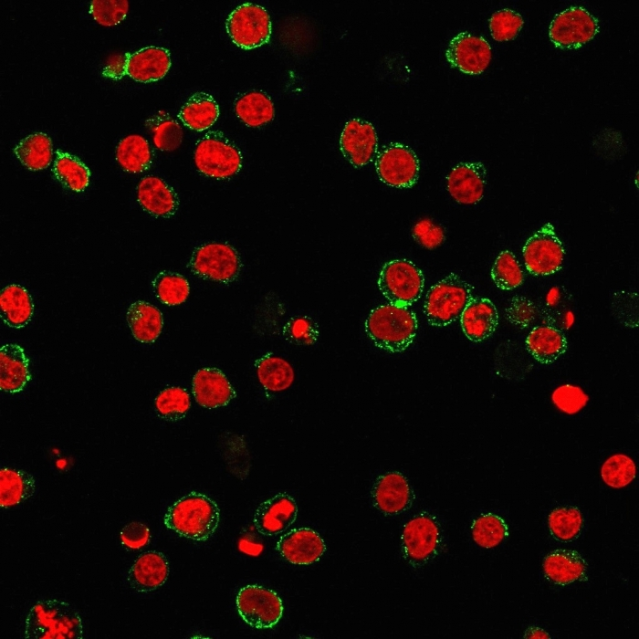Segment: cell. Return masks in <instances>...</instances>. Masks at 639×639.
Returning a JSON list of instances; mask_svg holds the SVG:
<instances>
[{
	"mask_svg": "<svg viewBox=\"0 0 639 639\" xmlns=\"http://www.w3.org/2000/svg\"><path fill=\"white\" fill-rule=\"evenodd\" d=\"M220 521L217 504L207 496L195 491L182 497L168 508L163 522L166 528L195 541L208 539Z\"/></svg>",
	"mask_w": 639,
	"mask_h": 639,
	"instance_id": "6da1fadb",
	"label": "cell"
},
{
	"mask_svg": "<svg viewBox=\"0 0 639 639\" xmlns=\"http://www.w3.org/2000/svg\"><path fill=\"white\" fill-rule=\"evenodd\" d=\"M417 328V319L412 309L391 303L373 309L365 321L366 333L373 343L392 352L407 349Z\"/></svg>",
	"mask_w": 639,
	"mask_h": 639,
	"instance_id": "7a4b0ae2",
	"label": "cell"
},
{
	"mask_svg": "<svg viewBox=\"0 0 639 639\" xmlns=\"http://www.w3.org/2000/svg\"><path fill=\"white\" fill-rule=\"evenodd\" d=\"M79 613L58 600L37 602L25 623L26 639H82L83 627Z\"/></svg>",
	"mask_w": 639,
	"mask_h": 639,
	"instance_id": "3957f363",
	"label": "cell"
},
{
	"mask_svg": "<svg viewBox=\"0 0 639 639\" xmlns=\"http://www.w3.org/2000/svg\"><path fill=\"white\" fill-rule=\"evenodd\" d=\"M473 287L451 273L428 290L424 312L432 326L444 327L458 319L472 299Z\"/></svg>",
	"mask_w": 639,
	"mask_h": 639,
	"instance_id": "277c9868",
	"label": "cell"
},
{
	"mask_svg": "<svg viewBox=\"0 0 639 639\" xmlns=\"http://www.w3.org/2000/svg\"><path fill=\"white\" fill-rule=\"evenodd\" d=\"M194 160L197 170L215 179L236 175L242 168L240 150L221 131H208L195 145Z\"/></svg>",
	"mask_w": 639,
	"mask_h": 639,
	"instance_id": "5b68a950",
	"label": "cell"
},
{
	"mask_svg": "<svg viewBox=\"0 0 639 639\" xmlns=\"http://www.w3.org/2000/svg\"><path fill=\"white\" fill-rule=\"evenodd\" d=\"M171 64V54L167 48L150 46L111 59L103 74L112 79L127 75L136 81L149 83L162 79Z\"/></svg>",
	"mask_w": 639,
	"mask_h": 639,
	"instance_id": "8992f818",
	"label": "cell"
},
{
	"mask_svg": "<svg viewBox=\"0 0 639 639\" xmlns=\"http://www.w3.org/2000/svg\"><path fill=\"white\" fill-rule=\"evenodd\" d=\"M187 267L206 280L228 284L235 281L242 269L237 250L226 243H207L195 247Z\"/></svg>",
	"mask_w": 639,
	"mask_h": 639,
	"instance_id": "52a82bcc",
	"label": "cell"
},
{
	"mask_svg": "<svg viewBox=\"0 0 639 639\" xmlns=\"http://www.w3.org/2000/svg\"><path fill=\"white\" fill-rule=\"evenodd\" d=\"M424 277L422 270L407 259L386 262L381 269L378 286L391 304L410 306L422 295Z\"/></svg>",
	"mask_w": 639,
	"mask_h": 639,
	"instance_id": "ba28073f",
	"label": "cell"
},
{
	"mask_svg": "<svg viewBox=\"0 0 639 639\" xmlns=\"http://www.w3.org/2000/svg\"><path fill=\"white\" fill-rule=\"evenodd\" d=\"M232 41L242 49H254L267 44L271 36V20L261 5L245 3L234 9L225 20Z\"/></svg>",
	"mask_w": 639,
	"mask_h": 639,
	"instance_id": "9c48e42d",
	"label": "cell"
},
{
	"mask_svg": "<svg viewBox=\"0 0 639 639\" xmlns=\"http://www.w3.org/2000/svg\"><path fill=\"white\" fill-rule=\"evenodd\" d=\"M599 31V21L593 15L582 6H571L554 16L549 37L556 47L572 50L590 42Z\"/></svg>",
	"mask_w": 639,
	"mask_h": 639,
	"instance_id": "30bf717a",
	"label": "cell"
},
{
	"mask_svg": "<svg viewBox=\"0 0 639 639\" xmlns=\"http://www.w3.org/2000/svg\"><path fill=\"white\" fill-rule=\"evenodd\" d=\"M241 618L257 629L274 627L283 614V603L276 592L264 586L250 584L242 587L236 599Z\"/></svg>",
	"mask_w": 639,
	"mask_h": 639,
	"instance_id": "8fae6325",
	"label": "cell"
},
{
	"mask_svg": "<svg viewBox=\"0 0 639 639\" xmlns=\"http://www.w3.org/2000/svg\"><path fill=\"white\" fill-rule=\"evenodd\" d=\"M375 169L385 184L394 188H411L418 180L420 162L409 146L391 142L378 152Z\"/></svg>",
	"mask_w": 639,
	"mask_h": 639,
	"instance_id": "7c38bea8",
	"label": "cell"
},
{
	"mask_svg": "<svg viewBox=\"0 0 639 639\" xmlns=\"http://www.w3.org/2000/svg\"><path fill=\"white\" fill-rule=\"evenodd\" d=\"M522 253L528 271L535 276H548L560 270L565 256L562 243L550 223L526 241Z\"/></svg>",
	"mask_w": 639,
	"mask_h": 639,
	"instance_id": "4fadbf2b",
	"label": "cell"
},
{
	"mask_svg": "<svg viewBox=\"0 0 639 639\" xmlns=\"http://www.w3.org/2000/svg\"><path fill=\"white\" fill-rule=\"evenodd\" d=\"M439 543V527L427 514L414 517L403 527L402 552L404 559L414 567L426 563L436 552Z\"/></svg>",
	"mask_w": 639,
	"mask_h": 639,
	"instance_id": "5bb4252c",
	"label": "cell"
},
{
	"mask_svg": "<svg viewBox=\"0 0 639 639\" xmlns=\"http://www.w3.org/2000/svg\"><path fill=\"white\" fill-rule=\"evenodd\" d=\"M491 47L482 37L460 32L449 42L445 51L448 63L468 75H478L486 70L491 60Z\"/></svg>",
	"mask_w": 639,
	"mask_h": 639,
	"instance_id": "9a60e30c",
	"label": "cell"
},
{
	"mask_svg": "<svg viewBox=\"0 0 639 639\" xmlns=\"http://www.w3.org/2000/svg\"><path fill=\"white\" fill-rule=\"evenodd\" d=\"M378 137L373 125L361 119L346 122L340 138V148L344 158L355 168L371 162L377 152Z\"/></svg>",
	"mask_w": 639,
	"mask_h": 639,
	"instance_id": "2e32d148",
	"label": "cell"
},
{
	"mask_svg": "<svg viewBox=\"0 0 639 639\" xmlns=\"http://www.w3.org/2000/svg\"><path fill=\"white\" fill-rule=\"evenodd\" d=\"M374 507L387 516L398 515L413 504L414 493L406 477L393 471L377 477L372 488Z\"/></svg>",
	"mask_w": 639,
	"mask_h": 639,
	"instance_id": "e0dca14e",
	"label": "cell"
},
{
	"mask_svg": "<svg viewBox=\"0 0 639 639\" xmlns=\"http://www.w3.org/2000/svg\"><path fill=\"white\" fill-rule=\"evenodd\" d=\"M276 550L290 563L309 565L321 558L326 545L315 530L299 528L283 534L276 543Z\"/></svg>",
	"mask_w": 639,
	"mask_h": 639,
	"instance_id": "ac0fdd59",
	"label": "cell"
},
{
	"mask_svg": "<svg viewBox=\"0 0 639 639\" xmlns=\"http://www.w3.org/2000/svg\"><path fill=\"white\" fill-rule=\"evenodd\" d=\"M487 170L480 162H459L446 177L450 195L459 204H475L484 194Z\"/></svg>",
	"mask_w": 639,
	"mask_h": 639,
	"instance_id": "d6986e66",
	"label": "cell"
},
{
	"mask_svg": "<svg viewBox=\"0 0 639 639\" xmlns=\"http://www.w3.org/2000/svg\"><path fill=\"white\" fill-rule=\"evenodd\" d=\"M297 515L295 499L287 493H278L257 507L253 523L260 534L275 536L291 526Z\"/></svg>",
	"mask_w": 639,
	"mask_h": 639,
	"instance_id": "ffe728a7",
	"label": "cell"
},
{
	"mask_svg": "<svg viewBox=\"0 0 639 639\" xmlns=\"http://www.w3.org/2000/svg\"><path fill=\"white\" fill-rule=\"evenodd\" d=\"M192 392L197 403L208 409L225 406L236 396L225 374L215 367H204L194 373Z\"/></svg>",
	"mask_w": 639,
	"mask_h": 639,
	"instance_id": "44dd1931",
	"label": "cell"
},
{
	"mask_svg": "<svg viewBox=\"0 0 639 639\" xmlns=\"http://www.w3.org/2000/svg\"><path fill=\"white\" fill-rule=\"evenodd\" d=\"M169 571L165 555L160 551L149 550L136 559L128 572L127 581L134 591L148 592L163 585Z\"/></svg>",
	"mask_w": 639,
	"mask_h": 639,
	"instance_id": "7402d4cb",
	"label": "cell"
},
{
	"mask_svg": "<svg viewBox=\"0 0 639 639\" xmlns=\"http://www.w3.org/2000/svg\"><path fill=\"white\" fill-rule=\"evenodd\" d=\"M137 200L143 210L155 217L169 218L179 206L173 188L156 176H146L140 181Z\"/></svg>",
	"mask_w": 639,
	"mask_h": 639,
	"instance_id": "603a6c76",
	"label": "cell"
},
{
	"mask_svg": "<svg viewBox=\"0 0 639 639\" xmlns=\"http://www.w3.org/2000/svg\"><path fill=\"white\" fill-rule=\"evenodd\" d=\"M463 332L472 341L490 337L498 324V314L493 302L486 298H472L460 316Z\"/></svg>",
	"mask_w": 639,
	"mask_h": 639,
	"instance_id": "cb8c5ba5",
	"label": "cell"
},
{
	"mask_svg": "<svg viewBox=\"0 0 639 639\" xmlns=\"http://www.w3.org/2000/svg\"><path fill=\"white\" fill-rule=\"evenodd\" d=\"M31 379L29 361L23 348L7 343L0 349V389L14 393L21 392Z\"/></svg>",
	"mask_w": 639,
	"mask_h": 639,
	"instance_id": "d4e9b609",
	"label": "cell"
},
{
	"mask_svg": "<svg viewBox=\"0 0 639 639\" xmlns=\"http://www.w3.org/2000/svg\"><path fill=\"white\" fill-rule=\"evenodd\" d=\"M34 303L29 292L18 284L5 287L0 294V316L10 328L21 329L31 320Z\"/></svg>",
	"mask_w": 639,
	"mask_h": 639,
	"instance_id": "484cf974",
	"label": "cell"
},
{
	"mask_svg": "<svg viewBox=\"0 0 639 639\" xmlns=\"http://www.w3.org/2000/svg\"><path fill=\"white\" fill-rule=\"evenodd\" d=\"M128 326L135 340L153 343L163 327V317L159 309L144 300H137L127 309Z\"/></svg>",
	"mask_w": 639,
	"mask_h": 639,
	"instance_id": "4316f807",
	"label": "cell"
},
{
	"mask_svg": "<svg viewBox=\"0 0 639 639\" xmlns=\"http://www.w3.org/2000/svg\"><path fill=\"white\" fill-rule=\"evenodd\" d=\"M568 347L564 333L550 325L537 326L526 339V348L533 358L542 364L555 361Z\"/></svg>",
	"mask_w": 639,
	"mask_h": 639,
	"instance_id": "83f0119b",
	"label": "cell"
},
{
	"mask_svg": "<svg viewBox=\"0 0 639 639\" xmlns=\"http://www.w3.org/2000/svg\"><path fill=\"white\" fill-rule=\"evenodd\" d=\"M545 575L559 584H568L581 579L586 571V562L572 550H555L543 560Z\"/></svg>",
	"mask_w": 639,
	"mask_h": 639,
	"instance_id": "f1b7e54d",
	"label": "cell"
},
{
	"mask_svg": "<svg viewBox=\"0 0 639 639\" xmlns=\"http://www.w3.org/2000/svg\"><path fill=\"white\" fill-rule=\"evenodd\" d=\"M219 113V106L212 95L196 92L182 106L178 118L191 130L203 131L214 125Z\"/></svg>",
	"mask_w": 639,
	"mask_h": 639,
	"instance_id": "f546056e",
	"label": "cell"
},
{
	"mask_svg": "<svg viewBox=\"0 0 639 639\" xmlns=\"http://www.w3.org/2000/svg\"><path fill=\"white\" fill-rule=\"evenodd\" d=\"M14 153L28 170H44L50 165L53 159L52 140L44 132L29 134L16 145Z\"/></svg>",
	"mask_w": 639,
	"mask_h": 639,
	"instance_id": "4dcf8cb0",
	"label": "cell"
},
{
	"mask_svg": "<svg viewBox=\"0 0 639 639\" xmlns=\"http://www.w3.org/2000/svg\"><path fill=\"white\" fill-rule=\"evenodd\" d=\"M36 481L29 473L14 468L0 470V506L10 508L33 496Z\"/></svg>",
	"mask_w": 639,
	"mask_h": 639,
	"instance_id": "1f68e13d",
	"label": "cell"
},
{
	"mask_svg": "<svg viewBox=\"0 0 639 639\" xmlns=\"http://www.w3.org/2000/svg\"><path fill=\"white\" fill-rule=\"evenodd\" d=\"M116 160L128 173H138L148 170L152 162L148 141L138 134L124 137L117 145Z\"/></svg>",
	"mask_w": 639,
	"mask_h": 639,
	"instance_id": "d6a6232c",
	"label": "cell"
},
{
	"mask_svg": "<svg viewBox=\"0 0 639 639\" xmlns=\"http://www.w3.org/2000/svg\"><path fill=\"white\" fill-rule=\"evenodd\" d=\"M235 109L236 116L250 127L267 124L273 120L275 114L270 97L257 90L240 95L236 100Z\"/></svg>",
	"mask_w": 639,
	"mask_h": 639,
	"instance_id": "836d02e7",
	"label": "cell"
},
{
	"mask_svg": "<svg viewBox=\"0 0 639 639\" xmlns=\"http://www.w3.org/2000/svg\"><path fill=\"white\" fill-rule=\"evenodd\" d=\"M52 172L61 184L74 192L84 191L89 183L88 166L77 156L60 149L55 152Z\"/></svg>",
	"mask_w": 639,
	"mask_h": 639,
	"instance_id": "e575fe53",
	"label": "cell"
},
{
	"mask_svg": "<svg viewBox=\"0 0 639 639\" xmlns=\"http://www.w3.org/2000/svg\"><path fill=\"white\" fill-rule=\"evenodd\" d=\"M257 377L266 390L281 392L288 389L294 381L291 365L282 358L266 353L255 361Z\"/></svg>",
	"mask_w": 639,
	"mask_h": 639,
	"instance_id": "d590c367",
	"label": "cell"
},
{
	"mask_svg": "<svg viewBox=\"0 0 639 639\" xmlns=\"http://www.w3.org/2000/svg\"><path fill=\"white\" fill-rule=\"evenodd\" d=\"M145 125L152 133L154 145L160 151L173 152L181 145L183 130L168 113H155L146 120Z\"/></svg>",
	"mask_w": 639,
	"mask_h": 639,
	"instance_id": "8d00e7d4",
	"label": "cell"
},
{
	"mask_svg": "<svg viewBox=\"0 0 639 639\" xmlns=\"http://www.w3.org/2000/svg\"><path fill=\"white\" fill-rule=\"evenodd\" d=\"M156 298L168 306L183 304L190 294L188 280L181 274L161 271L152 282Z\"/></svg>",
	"mask_w": 639,
	"mask_h": 639,
	"instance_id": "74e56055",
	"label": "cell"
},
{
	"mask_svg": "<svg viewBox=\"0 0 639 639\" xmlns=\"http://www.w3.org/2000/svg\"><path fill=\"white\" fill-rule=\"evenodd\" d=\"M157 414L166 421L183 419L191 406L190 396L185 389L172 386L163 389L155 398Z\"/></svg>",
	"mask_w": 639,
	"mask_h": 639,
	"instance_id": "f35d334b",
	"label": "cell"
},
{
	"mask_svg": "<svg viewBox=\"0 0 639 639\" xmlns=\"http://www.w3.org/2000/svg\"><path fill=\"white\" fill-rule=\"evenodd\" d=\"M549 529L551 535L560 541H571L581 532L583 519L574 507L558 508L549 515Z\"/></svg>",
	"mask_w": 639,
	"mask_h": 639,
	"instance_id": "ab89813d",
	"label": "cell"
},
{
	"mask_svg": "<svg viewBox=\"0 0 639 639\" xmlns=\"http://www.w3.org/2000/svg\"><path fill=\"white\" fill-rule=\"evenodd\" d=\"M491 278L498 288L511 290L523 283L524 273L514 254L505 250L496 258L491 269Z\"/></svg>",
	"mask_w": 639,
	"mask_h": 639,
	"instance_id": "60d3db41",
	"label": "cell"
},
{
	"mask_svg": "<svg viewBox=\"0 0 639 639\" xmlns=\"http://www.w3.org/2000/svg\"><path fill=\"white\" fill-rule=\"evenodd\" d=\"M508 526L498 515L488 513L477 519L472 525L473 539L483 548L498 546L507 536Z\"/></svg>",
	"mask_w": 639,
	"mask_h": 639,
	"instance_id": "b9f144b4",
	"label": "cell"
},
{
	"mask_svg": "<svg viewBox=\"0 0 639 639\" xmlns=\"http://www.w3.org/2000/svg\"><path fill=\"white\" fill-rule=\"evenodd\" d=\"M601 476L609 487L622 488L634 479L636 466L633 459L626 455L616 454L607 458L602 464Z\"/></svg>",
	"mask_w": 639,
	"mask_h": 639,
	"instance_id": "7bdbcfd3",
	"label": "cell"
},
{
	"mask_svg": "<svg viewBox=\"0 0 639 639\" xmlns=\"http://www.w3.org/2000/svg\"><path fill=\"white\" fill-rule=\"evenodd\" d=\"M493 39L498 42L513 40L521 30L524 20L515 10L505 8L496 11L488 20Z\"/></svg>",
	"mask_w": 639,
	"mask_h": 639,
	"instance_id": "ee69618b",
	"label": "cell"
},
{
	"mask_svg": "<svg viewBox=\"0 0 639 639\" xmlns=\"http://www.w3.org/2000/svg\"><path fill=\"white\" fill-rule=\"evenodd\" d=\"M282 334L292 344L313 345L319 338V325L309 316H294L283 326Z\"/></svg>",
	"mask_w": 639,
	"mask_h": 639,
	"instance_id": "f6af8a7d",
	"label": "cell"
},
{
	"mask_svg": "<svg viewBox=\"0 0 639 639\" xmlns=\"http://www.w3.org/2000/svg\"><path fill=\"white\" fill-rule=\"evenodd\" d=\"M129 2L127 0H92L90 13L94 19L104 26L120 24L127 16Z\"/></svg>",
	"mask_w": 639,
	"mask_h": 639,
	"instance_id": "bcb514c9",
	"label": "cell"
},
{
	"mask_svg": "<svg viewBox=\"0 0 639 639\" xmlns=\"http://www.w3.org/2000/svg\"><path fill=\"white\" fill-rule=\"evenodd\" d=\"M551 400L561 412L574 414L586 405L589 397L581 387L563 384L554 390Z\"/></svg>",
	"mask_w": 639,
	"mask_h": 639,
	"instance_id": "7dc6e473",
	"label": "cell"
},
{
	"mask_svg": "<svg viewBox=\"0 0 639 639\" xmlns=\"http://www.w3.org/2000/svg\"><path fill=\"white\" fill-rule=\"evenodd\" d=\"M537 315V308L533 301L523 296L511 299L505 310L506 319L514 326L524 329L531 324Z\"/></svg>",
	"mask_w": 639,
	"mask_h": 639,
	"instance_id": "c3c4849f",
	"label": "cell"
},
{
	"mask_svg": "<svg viewBox=\"0 0 639 639\" xmlns=\"http://www.w3.org/2000/svg\"><path fill=\"white\" fill-rule=\"evenodd\" d=\"M613 310L618 320L628 327L638 325L637 293L618 292L613 295Z\"/></svg>",
	"mask_w": 639,
	"mask_h": 639,
	"instance_id": "681fc988",
	"label": "cell"
},
{
	"mask_svg": "<svg viewBox=\"0 0 639 639\" xmlns=\"http://www.w3.org/2000/svg\"><path fill=\"white\" fill-rule=\"evenodd\" d=\"M412 235L418 244L427 249L439 246L445 239L443 227L430 219L418 221L413 228Z\"/></svg>",
	"mask_w": 639,
	"mask_h": 639,
	"instance_id": "f907efd6",
	"label": "cell"
},
{
	"mask_svg": "<svg viewBox=\"0 0 639 639\" xmlns=\"http://www.w3.org/2000/svg\"><path fill=\"white\" fill-rule=\"evenodd\" d=\"M150 539L148 527L138 521L126 524L120 531L121 543L129 549L138 550L144 547Z\"/></svg>",
	"mask_w": 639,
	"mask_h": 639,
	"instance_id": "816d5d0a",
	"label": "cell"
},
{
	"mask_svg": "<svg viewBox=\"0 0 639 639\" xmlns=\"http://www.w3.org/2000/svg\"><path fill=\"white\" fill-rule=\"evenodd\" d=\"M525 638H550V635L539 627H529L526 631Z\"/></svg>",
	"mask_w": 639,
	"mask_h": 639,
	"instance_id": "f5cc1de1",
	"label": "cell"
}]
</instances>
